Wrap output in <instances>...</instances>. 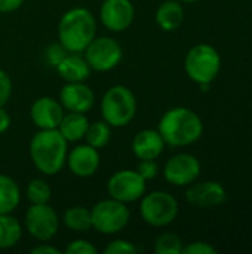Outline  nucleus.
Masks as SVG:
<instances>
[{
  "instance_id": "f257e3e1",
  "label": "nucleus",
  "mask_w": 252,
  "mask_h": 254,
  "mask_svg": "<svg viewBox=\"0 0 252 254\" xmlns=\"http://www.w3.org/2000/svg\"><path fill=\"white\" fill-rule=\"evenodd\" d=\"M33 165L45 176H56L65 167L68 141L58 129H39L30 140Z\"/></svg>"
},
{
  "instance_id": "f03ea898",
  "label": "nucleus",
  "mask_w": 252,
  "mask_h": 254,
  "mask_svg": "<svg viewBox=\"0 0 252 254\" xmlns=\"http://www.w3.org/2000/svg\"><path fill=\"white\" fill-rule=\"evenodd\" d=\"M157 131L168 146L184 147L196 143L203 132L201 116L189 107H172L163 113Z\"/></svg>"
},
{
  "instance_id": "7ed1b4c3",
  "label": "nucleus",
  "mask_w": 252,
  "mask_h": 254,
  "mask_svg": "<svg viewBox=\"0 0 252 254\" xmlns=\"http://www.w3.org/2000/svg\"><path fill=\"white\" fill-rule=\"evenodd\" d=\"M97 36V19L86 7L67 10L58 24V42L68 52H83Z\"/></svg>"
},
{
  "instance_id": "20e7f679",
  "label": "nucleus",
  "mask_w": 252,
  "mask_h": 254,
  "mask_svg": "<svg viewBox=\"0 0 252 254\" xmlns=\"http://www.w3.org/2000/svg\"><path fill=\"white\" fill-rule=\"evenodd\" d=\"M102 119L113 128L126 127L137 115V98L125 85L108 88L101 98Z\"/></svg>"
},
{
  "instance_id": "39448f33",
  "label": "nucleus",
  "mask_w": 252,
  "mask_h": 254,
  "mask_svg": "<svg viewBox=\"0 0 252 254\" xmlns=\"http://www.w3.org/2000/svg\"><path fill=\"white\" fill-rule=\"evenodd\" d=\"M184 70L189 79L195 83L211 85L221 70V57L214 46L198 43L186 54Z\"/></svg>"
},
{
  "instance_id": "423d86ee",
  "label": "nucleus",
  "mask_w": 252,
  "mask_h": 254,
  "mask_svg": "<svg viewBox=\"0 0 252 254\" xmlns=\"http://www.w3.org/2000/svg\"><path fill=\"white\" fill-rule=\"evenodd\" d=\"M140 201V216L149 226L165 228L178 216L177 199L165 190H154L147 195L144 193Z\"/></svg>"
},
{
  "instance_id": "0eeeda50",
  "label": "nucleus",
  "mask_w": 252,
  "mask_h": 254,
  "mask_svg": "<svg viewBox=\"0 0 252 254\" xmlns=\"http://www.w3.org/2000/svg\"><path fill=\"white\" fill-rule=\"evenodd\" d=\"M92 229L102 235H116L123 231L131 219V211L128 204L117 199L107 198L98 201L91 208Z\"/></svg>"
},
{
  "instance_id": "6e6552de",
  "label": "nucleus",
  "mask_w": 252,
  "mask_h": 254,
  "mask_svg": "<svg viewBox=\"0 0 252 254\" xmlns=\"http://www.w3.org/2000/svg\"><path fill=\"white\" fill-rule=\"evenodd\" d=\"M83 52L91 70L98 73L111 71L123 58V49L120 43L110 36H95Z\"/></svg>"
},
{
  "instance_id": "1a4fd4ad",
  "label": "nucleus",
  "mask_w": 252,
  "mask_h": 254,
  "mask_svg": "<svg viewBox=\"0 0 252 254\" xmlns=\"http://www.w3.org/2000/svg\"><path fill=\"white\" fill-rule=\"evenodd\" d=\"M24 226L40 243H49L59 231V216L48 204H31L25 211Z\"/></svg>"
},
{
  "instance_id": "9d476101",
  "label": "nucleus",
  "mask_w": 252,
  "mask_h": 254,
  "mask_svg": "<svg viewBox=\"0 0 252 254\" xmlns=\"http://www.w3.org/2000/svg\"><path fill=\"white\" fill-rule=\"evenodd\" d=\"M108 196L123 204L140 201L146 193V180L137 170H119L113 173L107 182Z\"/></svg>"
},
{
  "instance_id": "9b49d317",
  "label": "nucleus",
  "mask_w": 252,
  "mask_h": 254,
  "mask_svg": "<svg viewBox=\"0 0 252 254\" xmlns=\"http://www.w3.org/2000/svg\"><path fill=\"white\" fill-rule=\"evenodd\" d=\"M201 174V162L190 153H178L168 159L163 167V177L174 186H189Z\"/></svg>"
},
{
  "instance_id": "f8f14e48",
  "label": "nucleus",
  "mask_w": 252,
  "mask_h": 254,
  "mask_svg": "<svg viewBox=\"0 0 252 254\" xmlns=\"http://www.w3.org/2000/svg\"><path fill=\"white\" fill-rule=\"evenodd\" d=\"M135 18V7L131 0H102L100 19L105 28L114 33L125 31Z\"/></svg>"
},
{
  "instance_id": "ddd939ff",
  "label": "nucleus",
  "mask_w": 252,
  "mask_h": 254,
  "mask_svg": "<svg viewBox=\"0 0 252 254\" xmlns=\"http://www.w3.org/2000/svg\"><path fill=\"white\" fill-rule=\"evenodd\" d=\"M65 115L59 100L52 97H39L30 107L31 122L39 129H56Z\"/></svg>"
},
{
  "instance_id": "4468645a",
  "label": "nucleus",
  "mask_w": 252,
  "mask_h": 254,
  "mask_svg": "<svg viewBox=\"0 0 252 254\" xmlns=\"http://www.w3.org/2000/svg\"><path fill=\"white\" fill-rule=\"evenodd\" d=\"M100 162L101 158L98 149L85 143V144H77L76 147L68 150L65 165L76 177L88 179L98 171Z\"/></svg>"
},
{
  "instance_id": "2eb2a0df",
  "label": "nucleus",
  "mask_w": 252,
  "mask_h": 254,
  "mask_svg": "<svg viewBox=\"0 0 252 254\" xmlns=\"http://www.w3.org/2000/svg\"><path fill=\"white\" fill-rule=\"evenodd\" d=\"M58 100L65 112L86 113L94 107L95 95L85 82H65Z\"/></svg>"
},
{
  "instance_id": "dca6fc26",
  "label": "nucleus",
  "mask_w": 252,
  "mask_h": 254,
  "mask_svg": "<svg viewBox=\"0 0 252 254\" xmlns=\"http://www.w3.org/2000/svg\"><path fill=\"white\" fill-rule=\"evenodd\" d=\"M227 198L226 189L221 183L209 180L192 185L186 190V199L196 208H214L221 205Z\"/></svg>"
},
{
  "instance_id": "f3484780",
  "label": "nucleus",
  "mask_w": 252,
  "mask_h": 254,
  "mask_svg": "<svg viewBox=\"0 0 252 254\" xmlns=\"http://www.w3.org/2000/svg\"><path fill=\"white\" fill-rule=\"evenodd\" d=\"M165 140L157 129H141L132 140V153L141 159H157L165 150Z\"/></svg>"
},
{
  "instance_id": "a211bd4d",
  "label": "nucleus",
  "mask_w": 252,
  "mask_h": 254,
  "mask_svg": "<svg viewBox=\"0 0 252 254\" xmlns=\"http://www.w3.org/2000/svg\"><path fill=\"white\" fill-rule=\"evenodd\" d=\"M55 70L65 82H85L92 71L82 52H68Z\"/></svg>"
},
{
  "instance_id": "6ab92c4d",
  "label": "nucleus",
  "mask_w": 252,
  "mask_h": 254,
  "mask_svg": "<svg viewBox=\"0 0 252 254\" xmlns=\"http://www.w3.org/2000/svg\"><path fill=\"white\" fill-rule=\"evenodd\" d=\"M88 125H89V121L86 118V113L65 112V115L56 129L61 132V135L68 143H77L85 138Z\"/></svg>"
},
{
  "instance_id": "aec40b11",
  "label": "nucleus",
  "mask_w": 252,
  "mask_h": 254,
  "mask_svg": "<svg viewBox=\"0 0 252 254\" xmlns=\"http://www.w3.org/2000/svg\"><path fill=\"white\" fill-rule=\"evenodd\" d=\"M184 21V9L178 0H166L156 10V22L163 31H174Z\"/></svg>"
},
{
  "instance_id": "412c9836",
  "label": "nucleus",
  "mask_w": 252,
  "mask_h": 254,
  "mask_svg": "<svg viewBox=\"0 0 252 254\" xmlns=\"http://www.w3.org/2000/svg\"><path fill=\"white\" fill-rule=\"evenodd\" d=\"M21 202V189L7 174H0V214H12Z\"/></svg>"
},
{
  "instance_id": "4be33fe9",
  "label": "nucleus",
  "mask_w": 252,
  "mask_h": 254,
  "mask_svg": "<svg viewBox=\"0 0 252 254\" xmlns=\"http://www.w3.org/2000/svg\"><path fill=\"white\" fill-rule=\"evenodd\" d=\"M22 237V225L12 214H0V250L15 247Z\"/></svg>"
},
{
  "instance_id": "5701e85b",
  "label": "nucleus",
  "mask_w": 252,
  "mask_h": 254,
  "mask_svg": "<svg viewBox=\"0 0 252 254\" xmlns=\"http://www.w3.org/2000/svg\"><path fill=\"white\" fill-rule=\"evenodd\" d=\"M62 223L67 229L73 232H88L92 229V217L91 210L85 208L82 205L70 207L62 214Z\"/></svg>"
},
{
  "instance_id": "b1692460",
  "label": "nucleus",
  "mask_w": 252,
  "mask_h": 254,
  "mask_svg": "<svg viewBox=\"0 0 252 254\" xmlns=\"http://www.w3.org/2000/svg\"><path fill=\"white\" fill-rule=\"evenodd\" d=\"M83 140L86 141V144H89L98 150L104 149L111 140V127L104 119L89 122Z\"/></svg>"
},
{
  "instance_id": "393cba45",
  "label": "nucleus",
  "mask_w": 252,
  "mask_h": 254,
  "mask_svg": "<svg viewBox=\"0 0 252 254\" xmlns=\"http://www.w3.org/2000/svg\"><path fill=\"white\" fill-rule=\"evenodd\" d=\"M52 196L49 183L43 179H33L27 186V199L30 204H48Z\"/></svg>"
},
{
  "instance_id": "a878e982",
  "label": "nucleus",
  "mask_w": 252,
  "mask_h": 254,
  "mask_svg": "<svg viewBox=\"0 0 252 254\" xmlns=\"http://www.w3.org/2000/svg\"><path fill=\"white\" fill-rule=\"evenodd\" d=\"M183 247L181 238L172 232H165L154 241V252L157 254H181Z\"/></svg>"
},
{
  "instance_id": "bb28decb",
  "label": "nucleus",
  "mask_w": 252,
  "mask_h": 254,
  "mask_svg": "<svg viewBox=\"0 0 252 254\" xmlns=\"http://www.w3.org/2000/svg\"><path fill=\"white\" fill-rule=\"evenodd\" d=\"M68 54V51L58 42V43H52L46 48L45 51V61L48 65L56 68V65L65 58V55Z\"/></svg>"
},
{
  "instance_id": "cd10ccee",
  "label": "nucleus",
  "mask_w": 252,
  "mask_h": 254,
  "mask_svg": "<svg viewBox=\"0 0 252 254\" xmlns=\"http://www.w3.org/2000/svg\"><path fill=\"white\" fill-rule=\"evenodd\" d=\"M137 253V247L123 238L119 240H113L111 243H108L104 249V254H134Z\"/></svg>"
},
{
  "instance_id": "c85d7f7f",
  "label": "nucleus",
  "mask_w": 252,
  "mask_h": 254,
  "mask_svg": "<svg viewBox=\"0 0 252 254\" xmlns=\"http://www.w3.org/2000/svg\"><path fill=\"white\" fill-rule=\"evenodd\" d=\"M65 254H95L97 253V247L88 241V240H82V238H77V240H73L67 244Z\"/></svg>"
},
{
  "instance_id": "c756f323",
  "label": "nucleus",
  "mask_w": 252,
  "mask_h": 254,
  "mask_svg": "<svg viewBox=\"0 0 252 254\" xmlns=\"http://www.w3.org/2000/svg\"><path fill=\"white\" fill-rule=\"evenodd\" d=\"M137 173L146 180H153L157 177L159 174V165L156 162V159H141L138 167H137Z\"/></svg>"
},
{
  "instance_id": "7c9ffc66",
  "label": "nucleus",
  "mask_w": 252,
  "mask_h": 254,
  "mask_svg": "<svg viewBox=\"0 0 252 254\" xmlns=\"http://www.w3.org/2000/svg\"><path fill=\"white\" fill-rule=\"evenodd\" d=\"M13 91V83L10 76L0 68V107L6 106V103L10 100Z\"/></svg>"
},
{
  "instance_id": "2f4dec72",
  "label": "nucleus",
  "mask_w": 252,
  "mask_h": 254,
  "mask_svg": "<svg viewBox=\"0 0 252 254\" xmlns=\"http://www.w3.org/2000/svg\"><path fill=\"white\" fill-rule=\"evenodd\" d=\"M183 254H215L217 249L205 241H195L183 247Z\"/></svg>"
},
{
  "instance_id": "473e14b6",
  "label": "nucleus",
  "mask_w": 252,
  "mask_h": 254,
  "mask_svg": "<svg viewBox=\"0 0 252 254\" xmlns=\"http://www.w3.org/2000/svg\"><path fill=\"white\" fill-rule=\"evenodd\" d=\"M24 0H0V13H10L22 6Z\"/></svg>"
},
{
  "instance_id": "72a5a7b5",
  "label": "nucleus",
  "mask_w": 252,
  "mask_h": 254,
  "mask_svg": "<svg viewBox=\"0 0 252 254\" xmlns=\"http://www.w3.org/2000/svg\"><path fill=\"white\" fill-rule=\"evenodd\" d=\"M31 254H61V250L48 243H42L34 249H31Z\"/></svg>"
},
{
  "instance_id": "f704fd0d",
  "label": "nucleus",
  "mask_w": 252,
  "mask_h": 254,
  "mask_svg": "<svg viewBox=\"0 0 252 254\" xmlns=\"http://www.w3.org/2000/svg\"><path fill=\"white\" fill-rule=\"evenodd\" d=\"M10 124H12V118L9 115V112L3 107H0V135L4 134L9 128H10Z\"/></svg>"
},
{
  "instance_id": "c9c22d12",
  "label": "nucleus",
  "mask_w": 252,
  "mask_h": 254,
  "mask_svg": "<svg viewBox=\"0 0 252 254\" xmlns=\"http://www.w3.org/2000/svg\"><path fill=\"white\" fill-rule=\"evenodd\" d=\"M180 3H195V1H198V0H178Z\"/></svg>"
}]
</instances>
